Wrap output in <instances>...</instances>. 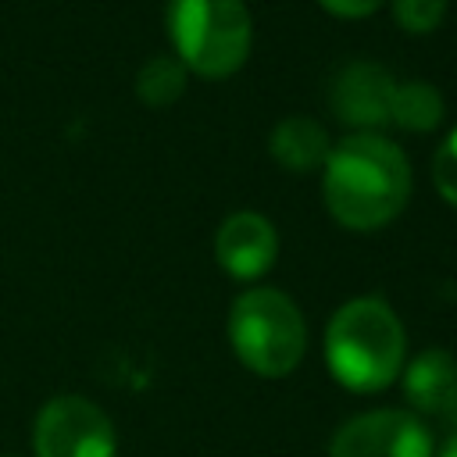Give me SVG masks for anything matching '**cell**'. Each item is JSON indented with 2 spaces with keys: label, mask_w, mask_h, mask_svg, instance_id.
Returning <instances> with one entry per match:
<instances>
[{
  "label": "cell",
  "mask_w": 457,
  "mask_h": 457,
  "mask_svg": "<svg viewBox=\"0 0 457 457\" xmlns=\"http://www.w3.org/2000/svg\"><path fill=\"white\" fill-rule=\"evenodd\" d=\"M275 253H278V236H275V225L264 218V214H253V211H239V214H228L214 236V257L218 264L232 275V278H261L271 264H275Z\"/></svg>",
  "instance_id": "cell-8"
},
{
  "label": "cell",
  "mask_w": 457,
  "mask_h": 457,
  "mask_svg": "<svg viewBox=\"0 0 457 457\" xmlns=\"http://www.w3.org/2000/svg\"><path fill=\"white\" fill-rule=\"evenodd\" d=\"M403 396L414 411L439 418L457 432V361L446 350H425L403 368Z\"/></svg>",
  "instance_id": "cell-9"
},
{
  "label": "cell",
  "mask_w": 457,
  "mask_h": 457,
  "mask_svg": "<svg viewBox=\"0 0 457 457\" xmlns=\"http://www.w3.org/2000/svg\"><path fill=\"white\" fill-rule=\"evenodd\" d=\"M228 339L236 357L250 371L264 378H282L300 364L307 328L300 307L286 293L257 286L236 296L228 311Z\"/></svg>",
  "instance_id": "cell-3"
},
{
  "label": "cell",
  "mask_w": 457,
  "mask_h": 457,
  "mask_svg": "<svg viewBox=\"0 0 457 457\" xmlns=\"http://www.w3.org/2000/svg\"><path fill=\"white\" fill-rule=\"evenodd\" d=\"M325 11L339 14V18H361V14H371L378 11L386 0H318Z\"/></svg>",
  "instance_id": "cell-15"
},
{
  "label": "cell",
  "mask_w": 457,
  "mask_h": 457,
  "mask_svg": "<svg viewBox=\"0 0 457 457\" xmlns=\"http://www.w3.org/2000/svg\"><path fill=\"white\" fill-rule=\"evenodd\" d=\"M393 75L375 61H350L336 71L328 86V104L339 121L357 129H375L389 121V100H393Z\"/></svg>",
  "instance_id": "cell-7"
},
{
  "label": "cell",
  "mask_w": 457,
  "mask_h": 457,
  "mask_svg": "<svg viewBox=\"0 0 457 457\" xmlns=\"http://www.w3.org/2000/svg\"><path fill=\"white\" fill-rule=\"evenodd\" d=\"M186 89V68L175 57H150L136 75V93L150 107H164L179 100Z\"/></svg>",
  "instance_id": "cell-12"
},
{
  "label": "cell",
  "mask_w": 457,
  "mask_h": 457,
  "mask_svg": "<svg viewBox=\"0 0 457 457\" xmlns=\"http://www.w3.org/2000/svg\"><path fill=\"white\" fill-rule=\"evenodd\" d=\"M36 457H114L118 436L111 418L86 396H54L32 425Z\"/></svg>",
  "instance_id": "cell-5"
},
{
  "label": "cell",
  "mask_w": 457,
  "mask_h": 457,
  "mask_svg": "<svg viewBox=\"0 0 457 457\" xmlns=\"http://www.w3.org/2000/svg\"><path fill=\"white\" fill-rule=\"evenodd\" d=\"M321 189L339 225L371 232L403 211L411 196V164L386 136L353 132L328 150Z\"/></svg>",
  "instance_id": "cell-1"
},
{
  "label": "cell",
  "mask_w": 457,
  "mask_h": 457,
  "mask_svg": "<svg viewBox=\"0 0 457 457\" xmlns=\"http://www.w3.org/2000/svg\"><path fill=\"white\" fill-rule=\"evenodd\" d=\"M268 150H271V157L286 171H311V168L325 164V157H328L332 146H328V132L314 118L289 114V118H282L271 129Z\"/></svg>",
  "instance_id": "cell-10"
},
{
  "label": "cell",
  "mask_w": 457,
  "mask_h": 457,
  "mask_svg": "<svg viewBox=\"0 0 457 457\" xmlns=\"http://www.w3.org/2000/svg\"><path fill=\"white\" fill-rule=\"evenodd\" d=\"M389 121L414 129V132H428L443 121V96L436 93V86H428L421 79L400 82L389 100Z\"/></svg>",
  "instance_id": "cell-11"
},
{
  "label": "cell",
  "mask_w": 457,
  "mask_h": 457,
  "mask_svg": "<svg viewBox=\"0 0 457 457\" xmlns=\"http://www.w3.org/2000/svg\"><path fill=\"white\" fill-rule=\"evenodd\" d=\"M436 457H457V432H453V436L443 443V450H439Z\"/></svg>",
  "instance_id": "cell-16"
},
{
  "label": "cell",
  "mask_w": 457,
  "mask_h": 457,
  "mask_svg": "<svg viewBox=\"0 0 457 457\" xmlns=\"http://www.w3.org/2000/svg\"><path fill=\"white\" fill-rule=\"evenodd\" d=\"M168 29L182 68L207 79L232 75L250 54V11L243 0H171Z\"/></svg>",
  "instance_id": "cell-4"
},
{
  "label": "cell",
  "mask_w": 457,
  "mask_h": 457,
  "mask_svg": "<svg viewBox=\"0 0 457 457\" xmlns=\"http://www.w3.org/2000/svg\"><path fill=\"white\" fill-rule=\"evenodd\" d=\"M432 179H436V189L443 193V200H450L457 207V129L436 150V157H432Z\"/></svg>",
  "instance_id": "cell-14"
},
{
  "label": "cell",
  "mask_w": 457,
  "mask_h": 457,
  "mask_svg": "<svg viewBox=\"0 0 457 457\" xmlns=\"http://www.w3.org/2000/svg\"><path fill=\"white\" fill-rule=\"evenodd\" d=\"M407 336L396 311L378 296L346 300L325 328V361L350 393H378L403 371Z\"/></svg>",
  "instance_id": "cell-2"
},
{
  "label": "cell",
  "mask_w": 457,
  "mask_h": 457,
  "mask_svg": "<svg viewBox=\"0 0 457 457\" xmlns=\"http://www.w3.org/2000/svg\"><path fill=\"white\" fill-rule=\"evenodd\" d=\"M393 14L407 32H432L446 14V0H393Z\"/></svg>",
  "instance_id": "cell-13"
},
{
  "label": "cell",
  "mask_w": 457,
  "mask_h": 457,
  "mask_svg": "<svg viewBox=\"0 0 457 457\" xmlns=\"http://www.w3.org/2000/svg\"><path fill=\"white\" fill-rule=\"evenodd\" d=\"M328 457H436L432 432L411 411H368L339 425Z\"/></svg>",
  "instance_id": "cell-6"
}]
</instances>
